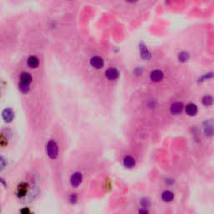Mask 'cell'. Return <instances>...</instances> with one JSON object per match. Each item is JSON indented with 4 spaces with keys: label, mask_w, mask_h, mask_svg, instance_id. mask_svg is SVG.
Masks as SVG:
<instances>
[{
    "label": "cell",
    "mask_w": 214,
    "mask_h": 214,
    "mask_svg": "<svg viewBox=\"0 0 214 214\" xmlns=\"http://www.w3.org/2000/svg\"><path fill=\"white\" fill-rule=\"evenodd\" d=\"M20 83H23L25 85L29 86V84L32 82V76L28 72H23L20 75Z\"/></svg>",
    "instance_id": "cell-9"
},
{
    "label": "cell",
    "mask_w": 214,
    "mask_h": 214,
    "mask_svg": "<svg viewBox=\"0 0 214 214\" xmlns=\"http://www.w3.org/2000/svg\"><path fill=\"white\" fill-rule=\"evenodd\" d=\"M90 64L95 69H101L104 66V59L100 56H93L90 59Z\"/></svg>",
    "instance_id": "cell-3"
},
{
    "label": "cell",
    "mask_w": 214,
    "mask_h": 214,
    "mask_svg": "<svg viewBox=\"0 0 214 214\" xmlns=\"http://www.w3.org/2000/svg\"><path fill=\"white\" fill-rule=\"evenodd\" d=\"M21 214H31L30 210L27 208H24V209H22L21 210Z\"/></svg>",
    "instance_id": "cell-21"
},
{
    "label": "cell",
    "mask_w": 214,
    "mask_h": 214,
    "mask_svg": "<svg viewBox=\"0 0 214 214\" xmlns=\"http://www.w3.org/2000/svg\"><path fill=\"white\" fill-rule=\"evenodd\" d=\"M170 110H171V114L179 115V114L182 113V111L183 110V104L182 102H175L171 105Z\"/></svg>",
    "instance_id": "cell-7"
},
{
    "label": "cell",
    "mask_w": 214,
    "mask_h": 214,
    "mask_svg": "<svg viewBox=\"0 0 214 214\" xmlns=\"http://www.w3.org/2000/svg\"><path fill=\"white\" fill-rule=\"evenodd\" d=\"M105 76L108 80H115L119 77V71L116 68H110L105 71Z\"/></svg>",
    "instance_id": "cell-4"
},
{
    "label": "cell",
    "mask_w": 214,
    "mask_h": 214,
    "mask_svg": "<svg viewBox=\"0 0 214 214\" xmlns=\"http://www.w3.org/2000/svg\"><path fill=\"white\" fill-rule=\"evenodd\" d=\"M141 203V206H142V208H145V209L149 207V202H148V200H147V199H142Z\"/></svg>",
    "instance_id": "cell-20"
},
{
    "label": "cell",
    "mask_w": 214,
    "mask_h": 214,
    "mask_svg": "<svg viewBox=\"0 0 214 214\" xmlns=\"http://www.w3.org/2000/svg\"><path fill=\"white\" fill-rule=\"evenodd\" d=\"M139 214H149V212L147 211V209L142 208V209H141V210L139 211Z\"/></svg>",
    "instance_id": "cell-22"
},
{
    "label": "cell",
    "mask_w": 214,
    "mask_h": 214,
    "mask_svg": "<svg viewBox=\"0 0 214 214\" xmlns=\"http://www.w3.org/2000/svg\"><path fill=\"white\" fill-rule=\"evenodd\" d=\"M28 65L30 68H36L39 66V64H40V61H39V59L37 58L36 56H34L32 55L30 57H29L27 60Z\"/></svg>",
    "instance_id": "cell-13"
},
{
    "label": "cell",
    "mask_w": 214,
    "mask_h": 214,
    "mask_svg": "<svg viewBox=\"0 0 214 214\" xmlns=\"http://www.w3.org/2000/svg\"><path fill=\"white\" fill-rule=\"evenodd\" d=\"M141 55L143 59H148L151 58V53L148 51V49L145 46H142L141 48Z\"/></svg>",
    "instance_id": "cell-15"
},
{
    "label": "cell",
    "mask_w": 214,
    "mask_h": 214,
    "mask_svg": "<svg viewBox=\"0 0 214 214\" xmlns=\"http://www.w3.org/2000/svg\"><path fill=\"white\" fill-rule=\"evenodd\" d=\"M28 191V184L25 182H21L18 186V189H17V195L18 197H23L27 194Z\"/></svg>",
    "instance_id": "cell-8"
},
{
    "label": "cell",
    "mask_w": 214,
    "mask_h": 214,
    "mask_svg": "<svg viewBox=\"0 0 214 214\" xmlns=\"http://www.w3.org/2000/svg\"><path fill=\"white\" fill-rule=\"evenodd\" d=\"M162 199L165 202H170L174 199V194L171 191H164L162 194Z\"/></svg>",
    "instance_id": "cell-12"
},
{
    "label": "cell",
    "mask_w": 214,
    "mask_h": 214,
    "mask_svg": "<svg viewBox=\"0 0 214 214\" xmlns=\"http://www.w3.org/2000/svg\"><path fill=\"white\" fill-rule=\"evenodd\" d=\"M3 118L6 122H11L14 118V112L11 108H6L3 111Z\"/></svg>",
    "instance_id": "cell-5"
},
{
    "label": "cell",
    "mask_w": 214,
    "mask_h": 214,
    "mask_svg": "<svg viewBox=\"0 0 214 214\" xmlns=\"http://www.w3.org/2000/svg\"><path fill=\"white\" fill-rule=\"evenodd\" d=\"M82 174L77 171V172H75L72 174V176L71 177V184L72 185V187H79L80 185V183L82 182Z\"/></svg>",
    "instance_id": "cell-2"
},
{
    "label": "cell",
    "mask_w": 214,
    "mask_h": 214,
    "mask_svg": "<svg viewBox=\"0 0 214 214\" xmlns=\"http://www.w3.org/2000/svg\"><path fill=\"white\" fill-rule=\"evenodd\" d=\"M197 110H197V106L193 103H190L186 106V112L189 116H195L197 113Z\"/></svg>",
    "instance_id": "cell-11"
},
{
    "label": "cell",
    "mask_w": 214,
    "mask_h": 214,
    "mask_svg": "<svg viewBox=\"0 0 214 214\" xmlns=\"http://www.w3.org/2000/svg\"><path fill=\"white\" fill-rule=\"evenodd\" d=\"M123 163H124V166L127 168H132L134 167L135 165H136V161L135 159L131 156H126L123 160Z\"/></svg>",
    "instance_id": "cell-10"
},
{
    "label": "cell",
    "mask_w": 214,
    "mask_h": 214,
    "mask_svg": "<svg viewBox=\"0 0 214 214\" xmlns=\"http://www.w3.org/2000/svg\"><path fill=\"white\" fill-rule=\"evenodd\" d=\"M202 103H203V105H205L206 106H210L213 103V98L211 95H205L202 98Z\"/></svg>",
    "instance_id": "cell-14"
},
{
    "label": "cell",
    "mask_w": 214,
    "mask_h": 214,
    "mask_svg": "<svg viewBox=\"0 0 214 214\" xmlns=\"http://www.w3.org/2000/svg\"><path fill=\"white\" fill-rule=\"evenodd\" d=\"M18 89L23 93H27V92L29 91V86L19 82V84H18Z\"/></svg>",
    "instance_id": "cell-18"
},
{
    "label": "cell",
    "mask_w": 214,
    "mask_h": 214,
    "mask_svg": "<svg viewBox=\"0 0 214 214\" xmlns=\"http://www.w3.org/2000/svg\"><path fill=\"white\" fill-rule=\"evenodd\" d=\"M69 200H70V202H71L72 204L75 203V202H77V195L76 194H75V193H72L71 196H70V197H69Z\"/></svg>",
    "instance_id": "cell-19"
},
{
    "label": "cell",
    "mask_w": 214,
    "mask_h": 214,
    "mask_svg": "<svg viewBox=\"0 0 214 214\" xmlns=\"http://www.w3.org/2000/svg\"><path fill=\"white\" fill-rule=\"evenodd\" d=\"M205 133L207 136H212L214 134V127L212 124H208L205 125Z\"/></svg>",
    "instance_id": "cell-16"
},
{
    "label": "cell",
    "mask_w": 214,
    "mask_h": 214,
    "mask_svg": "<svg viewBox=\"0 0 214 214\" xmlns=\"http://www.w3.org/2000/svg\"><path fill=\"white\" fill-rule=\"evenodd\" d=\"M163 72L160 70H155V71H151V73L150 75L151 80L154 81V82H159L163 79Z\"/></svg>",
    "instance_id": "cell-6"
},
{
    "label": "cell",
    "mask_w": 214,
    "mask_h": 214,
    "mask_svg": "<svg viewBox=\"0 0 214 214\" xmlns=\"http://www.w3.org/2000/svg\"><path fill=\"white\" fill-rule=\"evenodd\" d=\"M188 58H189V55H188V53L187 52L182 51V52H180L178 54V59H179L180 61H187V59H188Z\"/></svg>",
    "instance_id": "cell-17"
},
{
    "label": "cell",
    "mask_w": 214,
    "mask_h": 214,
    "mask_svg": "<svg viewBox=\"0 0 214 214\" xmlns=\"http://www.w3.org/2000/svg\"><path fill=\"white\" fill-rule=\"evenodd\" d=\"M4 159L3 157H1V169L4 168V166H5V163H4Z\"/></svg>",
    "instance_id": "cell-23"
},
{
    "label": "cell",
    "mask_w": 214,
    "mask_h": 214,
    "mask_svg": "<svg viewBox=\"0 0 214 214\" xmlns=\"http://www.w3.org/2000/svg\"><path fill=\"white\" fill-rule=\"evenodd\" d=\"M46 151L47 155L49 156V158L51 159H55L57 158L59 155V147L58 144L54 140H50L46 145Z\"/></svg>",
    "instance_id": "cell-1"
}]
</instances>
